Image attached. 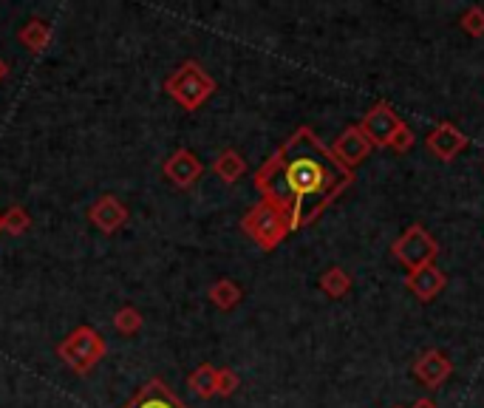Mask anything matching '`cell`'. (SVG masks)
I'll list each match as a JSON object with an SVG mask.
<instances>
[{
  "label": "cell",
  "mask_w": 484,
  "mask_h": 408,
  "mask_svg": "<svg viewBox=\"0 0 484 408\" xmlns=\"http://www.w3.org/2000/svg\"><path fill=\"white\" fill-rule=\"evenodd\" d=\"M241 230H244V236L255 247H261L264 252L278 249L289 239V232H292L289 230L286 213L269 202H258L249 207L246 216L241 219Z\"/></svg>",
  "instance_id": "4"
},
{
  "label": "cell",
  "mask_w": 484,
  "mask_h": 408,
  "mask_svg": "<svg viewBox=\"0 0 484 408\" xmlns=\"http://www.w3.org/2000/svg\"><path fill=\"white\" fill-rule=\"evenodd\" d=\"M241 377L236 368H219V377H216V397H232L238 392Z\"/></svg>",
  "instance_id": "22"
},
{
  "label": "cell",
  "mask_w": 484,
  "mask_h": 408,
  "mask_svg": "<svg viewBox=\"0 0 484 408\" xmlns=\"http://www.w3.org/2000/svg\"><path fill=\"white\" fill-rule=\"evenodd\" d=\"M216 377H219V368L212 363H202V366H196L190 372L187 385H190V392L196 397L210 400V397H216Z\"/></svg>",
  "instance_id": "17"
},
{
  "label": "cell",
  "mask_w": 484,
  "mask_h": 408,
  "mask_svg": "<svg viewBox=\"0 0 484 408\" xmlns=\"http://www.w3.org/2000/svg\"><path fill=\"white\" fill-rule=\"evenodd\" d=\"M17 41H21L29 51H43L51 43V23L40 21V17H31V21L17 32Z\"/></svg>",
  "instance_id": "18"
},
{
  "label": "cell",
  "mask_w": 484,
  "mask_h": 408,
  "mask_svg": "<svg viewBox=\"0 0 484 408\" xmlns=\"http://www.w3.org/2000/svg\"><path fill=\"white\" fill-rule=\"evenodd\" d=\"M212 170H216V177L227 185H236L244 173H246V159L241 157V153L236 148H227L221 150L216 162H212Z\"/></svg>",
  "instance_id": "15"
},
{
  "label": "cell",
  "mask_w": 484,
  "mask_h": 408,
  "mask_svg": "<svg viewBox=\"0 0 484 408\" xmlns=\"http://www.w3.org/2000/svg\"><path fill=\"white\" fill-rule=\"evenodd\" d=\"M397 408H399V405H397Z\"/></svg>",
  "instance_id": "27"
},
{
  "label": "cell",
  "mask_w": 484,
  "mask_h": 408,
  "mask_svg": "<svg viewBox=\"0 0 484 408\" xmlns=\"http://www.w3.org/2000/svg\"><path fill=\"white\" fill-rule=\"evenodd\" d=\"M428 150L442 162H453L459 153L468 148V136H464L453 122H439L431 133H428Z\"/></svg>",
  "instance_id": "11"
},
{
  "label": "cell",
  "mask_w": 484,
  "mask_h": 408,
  "mask_svg": "<svg viewBox=\"0 0 484 408\" xmlns=\"http://www.w3.org/2000/svg\"><path fill=\"white\" fill-rule=\"evenodd\" d=\"M459 26L471 37H484V6H471L459 17Z\"/></svg>",
  "instance_id": "21"
},
{
  "label": "cell",
  "mask_w": 484,
  "mask_h": 408,
  "mask_svg": "<svg viewBox=\"0 0 484 408\" xmlns=\"http://www.w3.org/2000/svg\"><path fill=\"white\" fill-rule=\"evenodd\" d=\"M162 173H165V179H167L173 187L187 190V187H193V185L202 179L204 165H202V159H199L190 148H179V150H173L170 157L165 159Z\"/></svg>",
  "instance_id": "7"
},
{
  "label": "cell",
  "mask_w": 484,
  "mask_h": 408,
  "mask_svg": "<svg viewBox=\"0 0 484 408\" xmlns=\"http://www.w3.org/2000/svg\"><path fill=\"white\" fill-rule=\"evenodd\" d=\"M372 142L365 140L363 136V131L357 128V125H348L337 140H335V145H332V153L335 157L348 168V170H354L357 165H363L365 159L372 157Z\"/></svg>",
  "instance_id": "10"
},
{
  "label": "cell",
  "mask_w": 484,
  "mask_h": 408,
  "mask_svg": "<svg viewBox=\"0 0 484 408\" xmlns=\"http://www.w3.org/2000/svg\"><path fill=\"white\" fill-rule=\"evenodd\" d=\"M122 408H187L162 380H148Z\"/></svg>",
  "instance_id": "13"
},
{
  "label": "cell",
  "mask_w": 484,
  "mask_h": 408,
  "mask_svg": "<svg viewBox=\"0 0 484 408\" xmlns=\"http://www.w3.org/2000/svg\"><path fill=\"white\" fill-rule=\"evenodd\" d=\"M165 91L179 108L193 113L216 94V80L199 60H184L165 77Z\"/></svg>",
  "instance_id": "2"
},
{
  "label": "cell",
  "mask_w": 484,
  "mask_h": 408,
  "mask_svg": "<svg viewBox=\"0 0 484 408\" xmlns=\"http://www.w3.org/2000/svg\"><path fill=\"white\" fill-rule=\"evenodd\" d=\"M448 286V278L436 264H425L419 269H411L405 276V289L419 301V304H431L442 295V289Z\"/></svg>",
  "instance_id": "9"
},
{
  "label": "cell",
  "mask_w": 484,
  "mask_h": 408,
  "mask_svg": "<svg viewBox=\"0 0 484 408\" xmlns=\"http://www.w3.org/2000/svg\"><path fill=\"white\" fill-rule=\"evenodd\" d=\"M9 77V66H6V60H0V83H4Z\"/></svg>",
  "instance_id": "25"
},
{
  "label": "cell",
  "mask_w": 484,
  "mask_h": 408,
  "mask_svg": "<svg viewBox=\"0 0 484 408\" xmlns=\"http://www.w3.org/2000/svg\"><path fill=\"white\" fill-rule=\"evenodd\" d=\"M411 408H439V405H436V400H431V397H419Z\"/></svg>",
  "instance_id": "24"
},
{
  "label": "cell",
  "mask_w": 484,
  "mask_h": 408,
  "mask_svg": "<svg viewBox=\"0 0 484 408\" xmlns=\"http://www.w3.org/2000/svg\"><path fill=\"white\" fill-rule=\"evenodd\" d=\"M391 256L411 272V269H419L425 264H436L439 244H436V239L422 224H411L391 244Z\"/></svg>",
  "instance_id": "5"
},
{
  "label": "cell",
  "mask_w": 484,
  "mask_h": 408,
  "mask_svg": "<svg viewBox=\"0 0 484 408\" xmlns=\"http://www.w3.org/2000/svg\"><path fill=\"white\" fill-rule=\"evenodd\" d=\"M105 355H108L105 338L88 323H80L76 329H71V332L57 343V358L76 375H88Z\"/></svg>",
  "instance_id": "3"
},
{
  "label": "cell",
  "mask_w": 484,
  "mask_h": 408,
  "mask_svg": "<svg viewBox=\"0 0 484 408\" xmlns=\"http://www.w3.org/2000/svg\"><path fill=\"white\" fill-rule=\"evenodd\" d=\"M352 185L354 170H348L309 125H300L255 170L261 202L283 210L292 232L318 222Z\"/></svg>",
  "instance_id": "1"
},
{
  "label": "cell",
  "mask_w": 484,
  "mask_h": 408,
  "mask_svg": "<svg viewBox=\"0 0 484 408\" xmlns=\"http://www.w3.org/2000/svg\"><path fill=\"white\" fill-rule=\"evenodd\" d=\"M318 286H320V293L326 298H335L337 301V298H345L348 293H352L354 281H352V276H348L343 267H328V269L320 272Z\"/></svg>",
  "instance_id": "14"
},
{
  "label": "cell",
  "mask_w": 484,
  "mask_h": 408,
  "mask_svg": "<svg viewBox=\"0 0 484 408\" xmlns=\"http://www.w3.org/2000/svg\"><path fill=\"white\" fill-rule=\"evenodd\" d=\"M0 232H4V224H0Z\"/></svg>",
  "instance_id": "26"
},
{
  "label": "cell",
  "mask_w": 484,
  "mask_h": 408,
  "mask_svg": "<svg viewBox=\"0 0 484 408\" xmlns=\"http://www.w3.org/2000/svg\"><path fill=\"white\" fill-rule=\"evenodd\" d=\"M451 375H453V363L448 355L439 352V349H428V352L414 363V377L425 388H439Z\"/></svg>",
  "instance_id": "12"
},
{
  "label": "cell",
  "mask_w": 484,
  "mask_h": 408,
  "mask_svg": "<svg viewBox=\"0 0 484 408\" xmlns=\"http://www.w3.org/2000/svg\"><path fill=\"white\" fill-rule=\"evenodd\" d=\"M414 142H417L414 131H411L408 125H402V128L397 131V136L391 140V150H394V153H408V150L414 148Z\"/></svg>",
  "instance_id": "23"
},
{
  "label": "cell",
  "mask_w": 484,
  "mask_h": 408,
  "mask_svg": "<svg viewBox=\"0 0 484 408\" xmlns=\"http://www.w3.org/2000/svg\"><path fill=\"white\" fill-rule=\"evenodd\" d=\"M207 298L212 301V306H219L221 313H229V309H236L244 298V289L232 281V278H219L216 284H210L207 289Z\"/></svg>",
  "instance_id": "16"
},
{
  "label": "cell",
  "mask_w": 484,
  "mask_h": 408,
  "mask_svg": "<svg viewBox=\"0 0 484 408\" xmlns=\"http://www.w3.org/2000/svg\"><path fill=\"white\" fill-rule=\"evenodd\" d=\"M402 116L391 108V103H374L369 111L363 113V120H360V131L365 140L372 142V148H391V140L397 136V131L402 128Z\"/></svg>",
  "instance_id": "6"
},
{
  "label": "cell",
  "mask_w": 484,
  "mask_h": 408,
  "mask_svg": "<svg viewBox=\"0 0 484 408\" xmlns=\"http://www.w3.org/2000/svg\"><path fill=\"white\" fill-rule=\"evenodd\" d=\"M0 224H4V232H9V236H23V232L31 227V216L26 207L12 204L0 213Z\"/></svg>",
  "instance_id": "19"
},
{
  "label": "cell",
  "mask_w": 484,
  "mask_h": 408,
  "mask_svg": "<svg viewBox=\"0 0 484 408\" xmlns=\"http://www.w3.org/2000/svg\"><path fill=\"white\" fill-rule=\"evenodd\" d=\"M113 329L120 335L130 338V335H137L139 329H142V313L137 306H122V309H116V315H113Z\"/></svg>",
  "instance_id": "20"
},
{
  "label": "cell",
  "mask_w": 484,
  "mask_h": 408,
  "mask_svg": "<svg viewBox=\"0 0 484 408\" xmlns=\"http://www.w3.org/2000/svg\"><path fill=\"white\" fill-rule=\"evenodd\" d=\"M128 219H130L128 204L122 199L111 196V193H105V196H100L88 207V222L100 232H105V236H111V232H116V230H122L128 224Z\"/></svg>",
  "instance_id": "8"
}]
</instances>
